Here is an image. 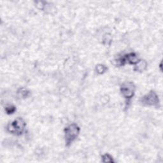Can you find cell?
I'll return each mask as SVG.
<instances>
[{
	"instance_id": "obj_1",
	"label": "cell",
	"mask_w": 163,
	"mask_h": 163,
	"mask_svg": "<svg viewBox=\"0 0 163 163\" xmlns=\"http://www.w3.org/2000/svg\"><path fill=\"white\" fill-rule=\"evenodd\" d=\"M80 133V127L76 124H71L64 129L66 145L70 146L77 139Z\"/></svg>"
},
{
	"instance_id": "obj_2",
	"label": "cell",
	"mask_w": 163,
	"mask_h": 163,
	"mask_svg": "<svg viewBox=\"0 0 163 163\" xmlns=\"http://www.w3.org/2000/svg\"><path fill=\"white\" fill-rule=\"evenodd\" d=\"M26 122L22 118H17L11 122L7 126L8 131L17 135H20L25 129Z\"/></svg>"
},
{
	"instance_id": "obj_3",
	"label": "cell",
	"mask_w": 163,
	"mask_h": 163,
	"mask_svg": "<svg viewBox=\"0 0 163 163\" xmlns=\"http://www.w3.org/2000/svg\"><path fill=\"white\" fill-rule=\"evenodd\" d=\"M135 91V86L133 82H126L121 87V94L126 99H131L134 96Z\"/></svg>"
},
{
	"instance_id": "obj_4",
	"label": "cell",
	"mask_w": 163,
	"mask_h": 163,
	"mask_svg": "<svg viewBox=\"0 0 163 163\" xmlns=\"http://www.w3.org/2000/svg\"><path fill=\"white\" fill-rule=\"evenodd\" d=\"M142 103L147 106H157L159 103V100L154 91H150L142 97Z\"/></svg>"
},
{
	"instance_id": "obj_5",
	"label": "cell",
	"mask_w": 163,
	"mask_h": 163,
	"mask_svg": "<svg viewBox=\"0 0 163 163\" xmlns=\"http://www.w3.org/2000/svg\"><path fill=\"white\" fill-rule=\"evenodd\" d=\"M124 56H125L126 62H128L131 64L135 65L139 61L138 58H137L136 55L135 53H130V54H126V55Z\"/></svg>"
},
{
	"instance_id": "obj_6",
	"label": "cell",
	"mask_w": 163,
	"mask_h": 163,
	"mask_svg": "<svg viewBox=\"0 0 163 163\" xmlns=\"http://www.w3.org/2000/svg\"><path fill=\"white\" fill-rule=\"evenodd\" d=\"M147 66V63L145 61L139 60V61L135 64V70L139 72H142L146 70Z\"/></svg>"
},
{
	"instance_id": "obj_7",
	"label": "cell",
	"mask_w": 163,
	"mask_h": 163,
	"mask_svg": "<svg viewBox=\"0 0 163 163\" xmlns=\"http://www.w3.org/2000/svg\"><path fill=\"white\" fill-rule=\"evenodd\" d=\"M96 71L97 73H100V74H103V73L105 72V71L106 70L107 68L105 66H104V65H103V64H98L96 66Z\"/></svg>"
},
{
	"instance_id": "obj_8",
	"label": "cell",
	"mask_w": 163,
	"mask_h": 163,
	"mask_svg": "<svg viewBox=\"0 0 163 163\" xmlns=\"http://www.w3.org/2000/svg\"><path fill=\"white\" fill-rule=\"evenodd\" d=\"M102 161L103 162H114V159L110 155L106 154L102 156Z\"/></svg>"
},
{
	"instance_id": "obj_9",
	"label": "cell",
	"mask_w": 163,
	"mask_h": 163,
	"mask_svg": "<svg viewBox=\"0 0 163 163\" xmlns=\"http://www.w3.org/2000/svg\"><path fill=\"white\" fill-rule=\"evenodd\" d=\"M5 110L8 114H13L15 111V107L12 105H8L5 107Z\"/></svg>"
},
{
	"instance_id": "obj_10",
	"label": "cell",
	"mask_w": 163,
	"mask_h": 163,
	"mask_svg": "<svg viewBox=\"0 0 163 163\" xmlns=\"http://www.w3.org/2000/svg\"><path fill=\"white\" fill-rule=\"evenodd\" d=\"M28 91L26 90V89H23L20 90V94H22V96H23V97H26L28 94Z\"/></svg>"
}]
</instances>
